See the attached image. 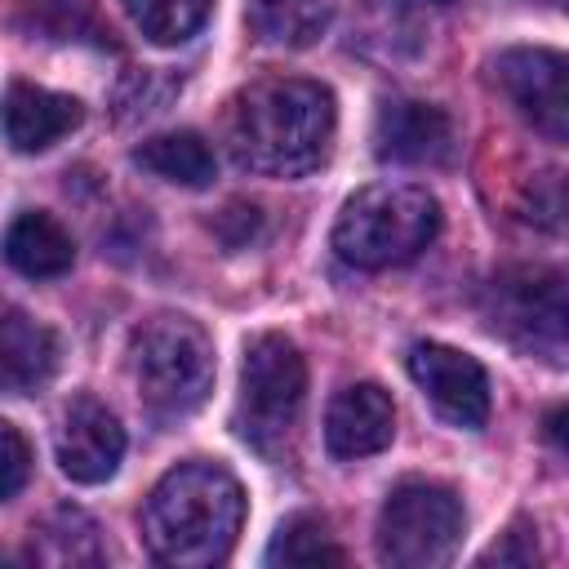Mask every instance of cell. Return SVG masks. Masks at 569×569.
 <instances>
[{"label":"cell","mask_w":569,"mask_h":569,"mask_svg":"<svg viewBox=\"0 0 569 569\" xmlns=\"http://www.w3.org/2000/svg\"><path fill=\"white\" fill-rule=\"evenodd\" d=\"M129 369L156 418H187L213 391V342L187 316H151L129 342Z\"/></svg>","instance_id":"4"},{"label":"cell","mask_w":569,"mask_h":569,"mask_svg":"<svg viewBox=\"0 0 569 569\" xmlns=\"http://www.w3.org/2000/svg\"><path fill=\"white\" fill-rule=\"evenodd\" d=\"M440 231V204L422 187L409 182H373L356 191L338 222L333 249L342 262L360 271H387L413 262Z\"/></svg>","instance_id":"3"},{"label":"cell","mask_w":569,"mask_h":569,"mask_svg":"<svg viewBox=\"0 0 569 569\" xmlns=\"http://www.w3.org/2000/svg\"><path fill=\"white\" fill-rule=\"evenodd\" d=\"M493 84L507 102L551 142L569 133V98H565V58L556 49H502L493 58Z\"/></svg>","instance_id":"8"},{"label":"cell","mask_w":569,"mask_h":569,"mask_svg":"<svg viewBox=\"0 0 569 569\" xmlns=\"http://www.w3.org/2000/svg\"><path fill=\"white\" fill-rule=\"evenodd\" d=\"M560 422H565V409H551V418H547V436H551V445H556V449H565V436H560Z\"/></svg>","instance_id":"24"},{"label":"cell","mask_w":569,"mask_h":569,"mask_svg":"<svg viewBox=\"0 0 569 569\" xmlns=\"http://www.w3.org/2000/svg\"><path fill=\"white\" fill-rule=\"evenodd\" d=\"M489 325L493 333H507L516 347L547 356L551 365L565 360V284L560 271L547 267H520L502 271L489 284Z\"/></svg>","instance_id":"7"},{"label":"cell","mask_w":569,"mask_h":569,"mask_svg":"<svg viewBox=\"0 0 569 569\" xmlns=\"http://www.w3.org/2000/svg\"><path fill=\"white\" fill-rule=\"evenodd\" d=\"M124 9L151 44H182L204 27L213 0H124Z\"/></svg>","instance_id":"20"},{"label":"cell","mask_w":569,"mask_h":569,"mask_svg":"<svg viewBox=\"0 0 569 569\" xmlns=\"http://www.w3.org/2000/svg\"><path fill=\"white\" fill-rule=\"evenodd\" d=\"M249 22L267 44L307 49L329 27V0H253Z\"/></svg>","instance_id":"18"},{"label":"cell","mask_w":569,"mask_h":569,"mask_svg":"<svg viewBox=\"0 0 569 569\" xmlns=\"http://www.w3.org/2000/svg\"><path fill=\"white\" fill-rule=\"evenodd\" d=\"M538 529H529V525H511L507 533H502V542H493L485 556H480V565H538V538H533Z\"/></svg>","instance_id":"23"},{"label":"cell","mask_w":569,"mask_h":569,"mask_svg":"<svg viewBox=\"0 0 569 569\" xmlns=\"http://www.w3.org/2000/svg\"><path fill=\"white\" fill-rule=\"evenodd\" d=\"M31 476V449L13 422L0 418V502H9Z\"/></svg>","instance_id":"22"},{"label":"cell","mask_w":569,"mask_h":569,"mask_svg":"<svg viewBox=\"0 0 569 569\" xmlns=\"http://www.w3.org/2000/svg\"><path fill=\"white\" fill-rule=\"evenodd\" d=\"M302 396H307V365L298 347L284 333L249 338L240 365V400H236L240 436L262 453H280V445L293 436V422L302 413Z\"/></svg>","instance_id":"5"},{"label":"cell","mask_w":569,"mask_h":569,"mask_svg":"<svg viewBox=\"0 0 569 569\" xmlns=\"http://www.w3.org/2000/svg\"><path fill=\"white\" fill-rule=\"evenodd\" d=\"M53 369H58V338L22 311H0V391L27 396L40 382H49Z\"/></svg>","instance_id":"14"},{"label":"cell","mask_w":569,"mask_h":569,"mask_svg":"<svg viewBox=\"0 0 569 569\" xmlns=\"http://www.w3.org/2000/svg\"><path fill=\"white\" fill-rule=\"evenodd\" d=\"M431 4H449V0H431Z\"/></svg>","instance_id":"25"},{"label":"cell","mask_w":569,"mask_h":569,"mask_svg":"<svg viewBox=\"0 0 569 569\" xmlns=\"http://www.w3.org/2000/svg\"><path fill=\"white\" fill-rule=\"evenodd\" d=\"M0 253L4 262L18 271V276H31V280H49V276H62L71 271V258H76V240L67 236V227L49 213H18L0 240Z\"/></svg>","instance_id":"15"},{"label":"cell","mask_w":569,"mask_h":569,"mask_svg":"<svg viewBox=\"0 0 569 569\" xmlns=\"http://www.w3.org/2000/svg\"><path fill=\"white\" fill-rule=\"evenodd\" d=\"M333 93L316 80L267 76L244 84L227 111V147L240 169L267 178L311 173L333 147Z\"/></svg>","instance_id":"1"},{"label":"cell","mask_w":569,"mask_h":569,"mask_svg":"<svg viewBox=\"0 0 569 569\" xmlns=\"http://www.w3.org/2000/svg\"><path fill=\"white\" fill-rule=\"evenodd\" d=\"M22 9H27L31 31L49 36V40H80L84 31L102 36V27L93 22L89 0H22Z\"/></svg>","instance_id":"21"},{"label":"cell","mask_w":569,"mask_h":569,"mask_svg":"<svg viewBox=\"0 0 569 569\" xmlns=\"http://www.w3.org/2000/svg\"><path fill=\"white\" fill-rule=\"evenodd\" d=\"M462 529L467 511L449 485L400 480L378 516V556L396 569H431L458 551Z\"/></svg>","instance_id":"6"},{"label":"cell","mask_w":569,"mask_h":569,"mask_svg":"<svg viewBox=\"0 0 569 569\" xmlns=\"http://www.w3.org/2000/svg\"><path fill=\"white\" fill-rule=\"evenodd\" d=\"M409 378L431 400V409L453 427H485L489 418V378L476 356L445 347V342H418L409 347Z\"/></svg>","instance_id":"9"},{"label":"cell","mask_w":569,"mask_h":569,"mask_svg":"<svg viewBox=\"0 0 569 569\" xmlns=\"http://www.w3.org/2000/svg\"><path fill=\"white\" fill-rule=\"evenodd\" d=\"M31 560L40 565H98L102 560V542H98V525L84 511H53L40 529H31Z\"/></svg>","instance_id":"17"},{"label":"cell","mask_w":569,"mask_h":569,"mask_svg":"<svg viewBox=\"0 0 569 569\" xmlns=\"http://www.w3.org/2000/svg\"><path fill=\"white\" fill-rule=\"evenodd\" d=\"M396 436L391 396L378 382L342 387L325 409V445L333 458H369Z\"/></svg>","instance_id":"12"},{"label":"cell","mask_w":569,"mask_h":569,"mask_svg":"<svg viewBox=\"0 0 569 569\" xmlns=\"http://www.w3.org/2000/svg\"><path fill=\"white\" fill-rule=\"evenodd\" d=\"M547 4H556V0H547Z\"/></svg>","instance_id":"26"},{"label":"cell","mask_w":569,"mask_h":569,"mask_svg":"<svg viewBox=\"0 0 569 569\" xmlns=\"http://www.w3.org/2000/svg\"><path fill=\"white\" fill-rule=\"evenodd\" d=\"M133 164L147 173L178 182V187H209L213 182V151L200 133L178 129V133H156L133 151Z\"/></svg>","instance_id":"16"},{"label":"cell","mask_w":569,"mask_h":569,"mask_svg":"<svg viewBox=\"0 0 569 569\" xmlns=\"http://www.w3.org/2000/svg\"><path fill=\"white\" fill-rule=\"evenodd\" d=\"M342 560L347 551L333 542L329 520L316 511L289 516L267 547V565H284V569H316V565H342Z\"/></svg>","instance_id":"19"},{"label":"cell","mask_w":569,"mask_h":569,"mask_svg":"<svg viewBox=\"0 0 569 569\" xmlns=\"http://www.w3.org/2000/svg\"><path fill=\"white\" fill-rule=\"evenodd\" d=\"M244 520V489L222 462H178L142 502V538L160 565L209 569L231 556Z\"/></svg>","instance_id":"2"},{"label":"cell","mask_w":569,"mask_h":569,"mask_svg":"<svg viewBox=\"0 0 569 569\" xmlns=\"http://www.w3.org/2000/svg\"><path fill=\"white\" fill-rule=\"evenodd\" d=\"M53 449H58V467L76 485H102L116 476V467L124 458V427L116 422V413L107 405H98L93 396H80L62 413Z\"/></svg>","instance_id":"10"},{"label":"cell","mask_w":569,"mask_h":569,"mask_svg":"<svg viewBox=\"0 0 569 569\" xmlns=\"http://www.w3.org/2000/svg\"><path fill=\"white\" fill-rule=\"evenodd\" d=\"M80 120H84L80 98L53 93L44 84L13 80L0 98V129H4V142L13 151H44L58 138H67Z\"/></svg>","instance_id":"13"},{"label":"cell","mask_w":569,"mask_h":569,"mask_svg":"<svg viewBox=\"0 0 569 569\" xmlns=\"http://www.w3.org/2000/svg\"><path fill=\"white\" fill-rule=\"evenodd\" d=\"M373 151L391 164H445L453 156V124L431 102L391 98L373 116Z\"/></svg>","instance_id":"11"}]
</instances>
